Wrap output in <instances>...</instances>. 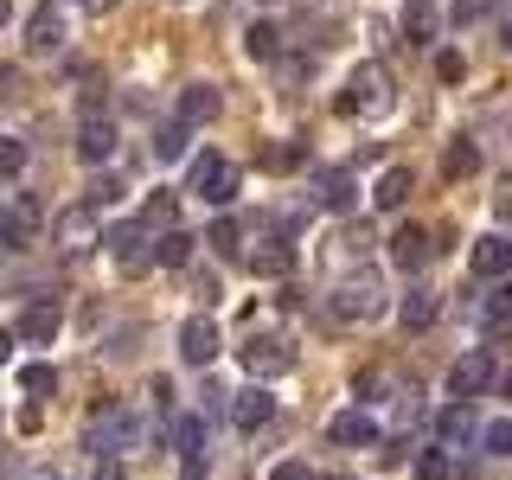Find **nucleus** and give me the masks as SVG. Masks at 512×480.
I'll list each match as a JSON object with an SVG mask.
<instances>
[{"mask_svg":"<svg viewBox=\"0 0 512 480\" xmlns=\"http://www.w3.org/2000/svg\"><path fill=\"white\" fill-rule=\"evenodd\" d=\"M506 320H512V282H500L487 301V327H506Z\"/></svg>","mask_w":512,"mask_h":480,"instance_id":"37","label":"nucleus"},{"mask_svg":"<svg viewBox=\"0 0 512 480\" xmlns=\"http://www.w3.org/2000/svg\"><path fill=\"white\" fill-rule=\"evenodd\" d=\"M237 359H244L250 378H282L288 365H295V346H288V340H250Z\"/></svg>","mask_w":512,"mask_h":480,"instance_id":"7","label":"nucleus"},{"mask_svg":"<svg viewBox=\"0 0 512 480\" xmlns=\"http://www.w3.org/2000/svg\"><path fill=\"white\" fill-rule=\"evenodd\" d=\"M84 448L96 461H116V455H135L141 448V416L128 404H96L90 423H84Z\"/></svg>","mask_w":512,"mask_h":480,"instance_id":"1","label":"nucleus"},{"mask_svg":"<svg viewBox=\"0 0 512 480\" xmlns=\"http://www.w3.org/2000/svg\"><path fill=\"white\" fill-rule=\"evenodd\" d=\"M84 13H109V7H122V0H77Z\"/></svg>","mask_w":512,"mask_h":480,"instance_id":"43","label":"nucleus"},{"mask_svg":"<svg viewBox=\"0 0 512 480\" xmlns=\"http://www.w3.org/2000/svg\"><path fill=\"white\" fill-rule=\"evenodd\" d=\"M250 269L256 276H288V269H295V244H288V237H263V244L250 250Z\"/></svg>","mask_w":512,"mask_h":480,"instance_id":"21","label":"nucleus"},{"mask_svg":"<svg viewBox=\"0 0 512 480\" xmlns=\"http://www.w3.org/2000/svg\"><path fill=\"white\" fill-rule=\"evenodd\" d=\"M13 20V0H0V26H7Z\"/></svg>","mask_w":512,"mask_h":480,"instance_id":"47","label":"nucleus"},{"mask_svg":"<svg viewBox=\"0 0 512 480\" xmlns=\"http://www.w3.org/2000/svg\"><path fill=\"white\" fill-rule=\"evenodd\" d=\"M7 359H13V333L0 327V365H7Z\"/></svg>","mask_w":512,"mask_h":480,"instance_id":"44","label":"nucleus"},{"mask_svg":"<svg viewBox=\"0 0 512 480\" xmlns=\"http://www.w3.org/2000/svg\"><path fill=\"white\" fill-rule=\"evenodd\" d=\"M20 90V71H13V64H0V96H13Z\"/></svg>","mask_w":512,"mask_h":480,"instance_id":"42","label":"nucleus"},{"mask_svg":"<svg viewBox=\"0 0 512 480\" xmlns=\"http://www.w3.org/2000/svg\"><path fill=\"white\" fill-rule=\"evenodd\" d=\"M474 269H480V276H512V237H500V231L480 237V244H474Z\"/></svg>","mask_w":512,"mask_h":480,"instance_id":"22","label":"nucleus"},{"mask_svg":"<svg viewBox=\"0 0 512 480\" xmlns=\"http://www.w3.org/2000/svg\"><path fill=\"white\" fill-rule=\"evenodd\" d=\"M103 244H109V256H116L122 269H148L154 263V244H148V231H141V224H116Z\"/></svg>","mask_w":512,"mask_h":480,"instance_id":"9","label":"nucleus"},{"mask_svg":"<svg viewBox=\"0 0 512 480\" xmlns=\"http://www.w3.org/2000/svg\"><path fill=\"white\" fill-rule=\"evenodd\" d=\"M500 45H506V52H512V20H506V26H500Z\"/></svg>","mask_w":512,"mask_h":480,"instance_id":"46","label":"nucleus"},{"mask_svg":"<svg viewBox=\"0 0 512 480\" xmlns=\"http://www.w3.org/2000/svg\"><path fill=\"white\" fill-rule=\"evenodd\" d=\"M244 52H250V58H263V64H269V58H282V32L269 26V20H256V26L244 32Z\"/></svg>","mask_w":512,"mask_h":480,"instance_id":"27","label":"nucleus"},{"mask_svg":"<svg viewBox=\"0 0 512 480\" xmlns=\"http://www.w3.org/2000/svg\"><path fill=\"white\" fill-rule=\"evenodd\" d=\"M301 160H308V148H301V141H269V148H263V167H269V173H295Z\"/></svg>","mask_w":512,"mask_h":480,"instance_id":"29","label":"nucleus"},{"mask_svg":"<svg viewBox=\"0 0 512 480\" xmlns=\"http://www.w3.org/2000/svg\"><path fill=\"white\" fill-rule=\"evenodd\" d=\"M263 7H269V0H263Z\"/></svg>","mask_w":512,"mask_h":480,"instance_id":"49","label":"nucleus"},{"mask_svg":"<svg viewBox=\"0 0 512 480\" xmlns=\"http://www.w3.org/2000/svg\"><path fill=\"white\" fill-rule=\"evenodd\" d=\"M180 359H186V365H212V359H218V327H212L205 314H192L186 327H180Z\"/></svg>","mask_w":512,"mask_h":480,"instance_id":"14","label":"nucleus"},{"mask_svg":"<svg viewBox=\"0 0 512 480\" xmlns=\"http://www.w3.org/2000/svg\"><path fill=\"white\" fill-rule=\"evenodd\" d=\"M173 212H180V205H173V192H148V205H141V231H173Z\"/></svg>","mask_w":512,"mask_h":480,"instance_id":"31","label":"nucleus"},{"mask_svg":"<svg viewBox=\"0 0 512 480\" xmlns=\"http://www.w3.org/2000/svg\"><path fill=\"white\" fill-rule=\"evenodd\" d=\"M333 109H340V116H365V122L384 116V109H391V77H384V64L365 58L359 71L346 77V90L333 96Z\"/></svg>","mask_w":512,"mask_h":480,"instance_id":"2","label":"nucleus"},{"mask_svg":"<svg viewBox=\"0 0 512 480\" xmlns=\"http://www.w3.org/2000/svg\"><path fill=\"white\" fill-rule=\"evenodd\" d=\"M192 192H199L205 205H218V212H224V205L237 199V167H231L224 154H199V160H192Z\"/></svg>","mask_w":512,"mask_h":480,"instance_id":"4","label":"nucleus"},{"mask_svg":"<svg viewBox=\"0 0 512 480\" xmlns=\"http://www.w3.org/2000/svg\"><path fill=\"white\" fill-rule=\"evenodd\" d=\"M487 384H493V359H487L480 346H474V352H461V359H455V372H448V391H455V404L480 397Z\"/></svg>","mask_w":512,"mask_h":480,"instance_id":"6","label":"nucleus"},{"mask_svg":"<svg viewBox=\"0 0 512 480\" xmlns=\"http://www.w3.org/2000/svg\"><path fill=\"white\" fill-rule=\"evenodd\" d=\"M429 250H436V244H429V231H416V224H397V231H391V263L404 269V276L429 263Z\"/></svg>","mask_w":512,"mask_h":480,"instance_id":"17","label":"nucleus"},{"mask_svg":"<svg viewBox=\"0 0 512 480\" xmlns=\"http://www.w3.org/2000/svg\"><path fill=\"white\" fill-rule=\"evenodd\" d=\"M116 199H122V186H116V180H96V186L84 192V205H90V212H103V205H116Z\"/></svg>","mask_w":512,"mask_h":480,"instance_id":"38","label":"nucleus"},{"mask_svg":"<svg viewBox=\"0 0 512 480\" xmlns=\"http://www.w3.org/2000/svg\"><path fill=\"white\" fill-rule=\"evenodd\" d=\"M327 436L340 442V448H378V416L372 410H340L327 423Z\"/></svg>","mask_w":512,"mask_h":480,"instance_id":"11","label":"nucleus"},{"mask_svg":"<svg viewBox=\"0 0 512 480\" xmlns=\"http://www.w3.org/2000/svg\"><path fill=\"white\" fill-rule=\"evenodd\" d=\"M500 391H506V397H512V372H506V378H500Z\"/></svg>","mask_w":512,"mask_h":480,"instance_id":"48","label":"nucleus"},{"mask_svg":"<svg viewBox=\"0 0 512 480\" xmlns=\"http://www.w3.org/2000/svg\"><path fill=\"white\" fill-rule=\"evenodd\" d=\"M397 26H404V39H410V45H436V32H442V13H436V0H404Z\"/></svg>","mask_w":512,"mask_h":480,"instance_id":"15","label":"nucleus"},{"mask_svg":"<svg viewBox=\"0 0 512 480\" xmlns=\"http://www.w3.org/2000/svg\"><path fill=\"white\" fill-rule=\"evenodd\" d=\"M448 474H455L448 448H423V455H416V480H448Z\"/></svg>","mask_w":512,"mask_h":480,"instance_id":"33","label":"nucleus"},{"mask_svg":"<svg viewBox=\"0 0 512 480\" xmlns=\"http://www.w3.org/2000/svg\"><path fill=\"white\" fill-rule=\"evenodd\" d=\"M397 320H404L410 333H423L429 320H436V295H429V288H410V295L397 301Z\"/></svg>","mask_w":512,"mask_h":480,"instance_id":"25","label":"nucleus"},{"mask_svg":"<svg viewBox=\"0 0 512 480\" xmlns=\"http://www.w3.org/2000/svg\"><path fill=\"white\" fill-rule=\"evenodd\" d=\"M52 237H58V250H64V256H84V250L103 244V231H96V212H90L84 199L64 205V212L52 218Z\"/></svg>","mask_w":512,"mask_h":480,"instance_id":"5","label":"nucleus"},{"mask_svg":"<svg viewBox=\"0 0 512 480\" xmlns=\"http://www.w3.org/2000/svg\"><path fill=\"white\" fill-rule=\"evenodd\" d=\"M500 212H506V218H512V180H506V186H500Z\"/></svg>","mask_w":512,"mask_h":480,"instance_id":"45","label":"nucleus"},{"mask_svg":"<svg viewBox=\"0 0 512 480\" xmlns=\"http://www.w3.org/2000/svg\"><path fill=\"white\" fill-rule=\"evenodd\" d=\"M269 416H276V397H269L263 384H250V391L231 397V423H237V429H263Z\"/></svg>","mask_w":512,"mask_h":480,"instance_id":"18","label":"nucleus"},{"mask_svg":"<svg viewBox=\"0 0 512 480\" xmlns=\"http://www.w3.org/2000/svg\"><path fill=\"white\" fill-rule=\"evenodd\" d=\"M109 154H116V122H109V116H84V122H77V160L103 167Z\"/></svg>","mask_w":512,"mask_h":480,"instance_id":"10","label":"nucleus"},{"mask_svg":"<svg viewBox=\"0 0 512 480\" xmlns=\"http://www.w3.org/2000/svg\"><path fill=\"white\" fill-rule=\"evenodd\" d=\"M26 167V141H13V135H0V180H13V173Z\"/></svg>","mask_w":512,"mask_h":480,"instance_id":"36","label":"nucleus"},{"mask_svg":"<svg viewBox=\"0 0 512 480\" xmlns=\"http://www.w3.org/2000/svg\"><path fill=\"white\" fill-rule=\"evenodd\" d=\"M20 340H32V346H52V340H58V301H26Z\"/></svg>","mask_w":512,"mask_h":480,"instance_id":"20","label":"nucleus"},{"mask_svg":"<svg viewBox=\"0 0 512 480\" xmlns=\"http://www.w3.org/2000/svg\"><path fill=\"white\" fill-rule=\"evenodd\" d=\"M410 192H416L410 167H384V173H378V186H372V205H378V212H404Z\"/></svg>","mask_w":512,"mask_h":480,"instance_id":"19","label":"nucleus"},{"mask_svg":"<svg viewBox=\"0 0 512 480\" xmlns=\"http://www.w3.org/2000/svg\"><path fill=\"white\" fill-rule=\"evenodd\" d=\"M154 263H160V269H186V263H192V237H186V231H160V237H154Z\"/></svg>","mask_w":512,"mask_h":480,"instance_id":"26","label":"nucleus"},{"mask_svg":"<svg viewBox=\"0 0 512 480\" xmlns=\"http://www.w3.org/2000/svg\"><path fill=\"white\" fill-rule=\"evenodd\" d=\"M20 391L26 397H52L58 391V372H52V365H26V372H20Z\"/></svg>","mask_w":512,"mask_h":480,"instance_id":"34","label":"nucleus"},{"mask_svg":"<svg viewBox=\"0 0 512 480\" xmlns=\"http://www.w3.org/2000/svg\"><path fill=\"white\" fill-rule=\"evenodd\" d=\"M26 39H32V52H58V45H64V7L39 0V7L26 13Z\"/></svg>","mask_w":512,"mask_h":480,"instance_id":"12","label":"nucleus"},{"mask_svg":"<svg viewBox=\"0 0 512 480\" xmlns=\"http://www.w3.org/2000/svg\"><path fill=\"white\" fill-rule=\"evenodd\" d=\"M314 199L327 205V212H352V205H359V180H352V167H327L314 180Z\"/></svg>","mask_w":512,"mask_h":480,"instance_id":"13","label":"nucleus"},{"mask_svg":"<svg viewBox=\"0 0 512 480\" xmlns=\"http://www.w3.org/2000/svg\"><path fill=\"white\" fill-rule=\"evenodd\" d=\"M186 141H192V128L186 122H167L154 135V160H186Z\"/></svg>","mask_w":512,"mask_h":480,"instance_id":"30","label":"nucleus"},{"mask_svg":"<svg viewBox=\"0 0 512 480\" xmlns=\"http://www.w3.org/2000/svg\"><path fill=\"white\" fill-rule=\"evenodd\" d=\"M39 231V199H20L13 212H0V250H26Z\"/></svg>","mask_w":512,"mask_h":480,"instance_id":"16","label":"nucleus"},{"mask_svg":"<svg viewBox=\"0 0 512 480\" xmlns=\"http://www.w3.org/2000/svg\"><path fill=\"white\" fill-rule=\"evenodd\" d=\"M333 320H372L384 308V282H378V269H359V276H346L340 288H333Z\"/></svg>","mask_w":512,"mask_h":480,"instance_id":"3","label":"nucleus"},{"mask_svg":"<svg viewBox=\"0 0 512 480\" xmlns=\"http://www.w3.org/2000/svg\"><path fill=\"white\" fill-rule=\"evenodd\" d=\"M474 167H480V148H474V141H448V154H442V173H448V180H468Z\"/></svg>","mask_w":512,"mask_h":480,"instance_id":"28","label":"nucleus"},{"mask_svg":"<svg viewBox=\"0 0 512 480\" xmlns=\"http://www.w3.org/2000/svg\"><path fill=\"white\" fill-rule=\"evenodd\" d=\"M461 71H468L461 52H436V77H442V84H461Z\"/></svg>","mask_w":512,"mask_h":480,"instance_id":"40","label":"nucleus"},{"mask_svg":"<svg viewBox=\"0 0 512 480\" xmlns=\"http://www.w3.org/2000/svg\"><path fill=\"white\" fill-rule=\"evenodd\" d=\"M212 116H218V90L212 84H186L180 90V122L199 128V122H212Z\"/></svg>","mask_w":512,"mask_h":480,"instance_id":"23","label":"nucleus"},{"mask_svg":"<svg viewBox=\"0 0 512 480\" xmlns=\"http://www.w3.org/2000/svg\"><path fill=\"white\" fill-rule=\"evenodd\" d=\"M205 244H212L218 256H237V250H244V231H237V218H218L212 231H205Z\"/></svg>","mask_w":512,"mask_h":480,"instance_id":"32","label":"nucleus"},{"mask_svg":"<svg viewBox=\"0 0 512 480\" xmlns=\"http://www.w3.org/2000/svg\"><path fill=\"white\" fill-rule=\"evenodd\" d=\"M480 13H487V0H448V20H455V26L480 20Z\"/></svg>","mask_w":512,"mask_h":480,"instance_id":"39","label":"nucleus"},{"mask_svg":"<svg viewBox=\"0 0 512 480\" xmlns=\"http://www.w3.org/2000/svg\"><path fill=\"white\" fill-rule=\"evenodd\" d=\"M480 442H487V455H512V416L487 423V429H480Z\"/></svg>","mask_w":512,"mask_h":480,"instance_id":"35","label":"nucleus"},{"mask_svg":"<svg viewBox=\"0 0 512 480\" xmlns=\"http://www.w3.org/2000/svg\"><path fill=\"white\" fill-rule=\"evenodd\" d=\"M173 448H180V474L205 480V416H180L173 423Z\"/></svg>","mask_w":512,"mask_h":480,"instance_id":"8","label":"nucleus"},{"mask_svg":"<svg viewBox=\"0 0 512 480\" xmlns=\"http://www.w3.org/2000/svg\"><path fill=\"white\" fill-rule=\"evenodd\" d=\"M269 480H320L308 461H276V468H269Z\"/></svg>","mask_w":512,"mask_h":480,"instance_id":"41","label":"nucleus"},{"mask_svg":"<svg viewBox=\"0 0 512 480\" xmlns=\"http://www.w3.org/2000/svg\"><path fill=\"white\" fill-rule=\"evenodd\" d=\"M436 436H442V448H461L474 436V410L468 404H448V410H436Z\"/></svg>","mask_w":512,"mask_h":480,"instance_id":"24","label":"nucleus"}]
</instances>
